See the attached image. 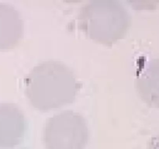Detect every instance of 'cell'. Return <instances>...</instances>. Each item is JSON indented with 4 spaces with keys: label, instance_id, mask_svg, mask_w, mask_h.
Returning <instances> with one entry per match:
<instances>
[{
    "label": "cell",
    "instance_id": "6da1fadb",
    "mask_svg": "<svg viewBox=\"0 0 159 149\" xmlns=\"http://www.w3.org/2000/svg\"><path fill=\"white\" fill-rule=\"evenodd\" d=\"M79 84L72 70L59 61L37 64L25 79V94L30 103L41 111L60 108L75 99Z\"/></svg>",
    "mask_w": 159,
    "mask_h": 149
},
{
    "label": "cell",
    "instance_id": "7a4b0ae2",
    "mask_svg": "<svg viewBox=\"0 0 159 149\" xmlns=\"http://www.w3.org/2000/svg\"><path fill=\"white\" fill-rule=\"evenodd\" d=\"M79 27L96 43L112 45L127 34L131 18L125 6L116 0H93L81 7Z\"/></svg>",
    "mask_w": 159,
    "mask_h": 149
},
{
    "label": "cell",
    "instance_id": "3957f363",
    "mask_svg": "<svg viewBox=\"0 0 159 149\" xmlns=\"http://www.w3.org/2000/svg\"><path fill=\"white\" fill-rule=\"evenodd\" d=\"M89 139L86 120L73 110H64L53 115L43 129L45 149H85Z\"/></svg>",
    "mask_w": 159,
    "mask_h": 149
},
{
    "label": "cell",
    "instance_id": "277c9868",
    "mask_svg": "<svg viewBox=\"0 0 159 149\" xmlns=\"http://www.w3.org/2000/svg\"><path fill=\"white\" fill-rule=\"evenodd\" d=\"M26 120L23 110L12 102L0 103V148H11L22 142Z\"/></svg>",
    "mask_w": 159,
    "mask_h": 149
},
{
    "label": "cell",
    "instance_id": "5b68a950",
    "mask_svg": "<svg viewBox=\"0 0 159 149\" xmlns=\"http://www.w3.org/2000/svg\"><path fill=\"white\" fill-rule=\"evenodd\" d=\"M23 30L19 11L9 3L0 2V50L16 47L23 38Z\"/></svg>",
    "mask_w": 159,
    "mask_h": 149
},
{
    "label": "cell",
    "instance_id": "8992f818",
    "mask_svg": "<svg viewBox=\"0 0 159 149\" xmlns=\"http://www.w3.org/2000/svg\"><path fill=\"white\" fill-rule=\"evenodd\" d=\"M138 96L149 106L159 108V58L149 61L135 80Z\"/></svg>",
    "mask_w": 159,
    "mask_h": 149
},
{
    "label": "cell",
    "instance_id": "52a82bcc",
    "mask_svg": "<svg viewBox=\"0 0 159 149\" xmlns=\"http://www.w3.org/2000/svg\"><path fill=\"white\" fill-rule=\"evenodd\" d=\"M147 149H159V135L152 137L149 140Z\"/></svg>",
    "mask_w": 159,
    "mask_h": 149
}]
</instances>
